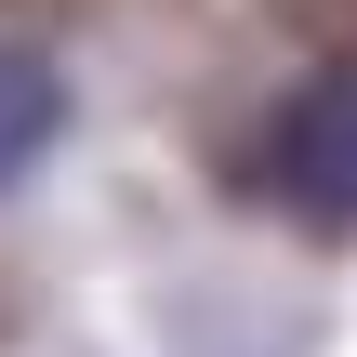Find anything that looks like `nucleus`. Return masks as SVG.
Instances as JSON below:
<instances>
[{
    "label": "nucleus",
    "mask_w": 357,
    "mask_h": 357,
    "mask_svg": "<svg viewBox=\"0 0 357 357\" xmlns=\"http://www.w3.org/2000/svg\"><path fill=\"white\" fill-rule=\"evenodd\" d=\"M265 199L344 225L357 212V66H318L278 119H265Z\"/></svg>",
    "instance_id": "f257e3e1"
},
{
    "label": "nucleus",
    "mask_w": 357,
    "mask_h": 357,
    "mask_svg": "<svg viewBox=\"0 0 357 357\" xmlns=\"http://www.w3.org/2000/svg\"><path fill=\"white\" fill-rule=\"evenodd\" d=\"M66 132V79L40 66V53H0V185L13 172H40V146Z\"/></svg>",
    "instance_id": "f03ea898"
}]
</instances>
